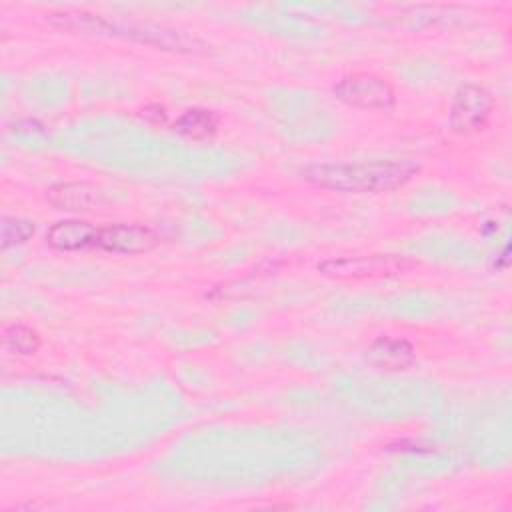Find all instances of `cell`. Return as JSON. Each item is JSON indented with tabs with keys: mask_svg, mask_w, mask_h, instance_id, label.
<instances>
[{
	"mask_svg": "<svg viewBox=\"0 0 512 512\" xmlns=\"http://www.w3.org/2000/svg\"><path fill=\"white\" fill-rule=\"evenodd\" d=\"M218 114L208 108H188L172 124V130L190 140H208L218 130Z\"/></svg>",
	"mask_w": 512,
	"mask_h": 512,
	"instance_id": "10",
	"label": "cell"
},
{
	"mask_svg": "<svg viewBox=\"0 0 512 512\" xmlns=\"http://www.w3.org/2000/svg\"><path fill=\"white\" fill-rule=\"evenodd\" d=\"M418 268V260L402 254H362V256H342L326 258L318 264L322 276L334 280H378L402 276Z\"/></svg>",
	"mask_w": 512,
	"mask_h": 512,
	"instance_id": "2",
	"label": "cell"
},
{
	"mask_svg": "<svg viewBox=\"0 0 512 512\" xmlns=\"http://www.w3.org/2000/svg\"><path fill=\"white\" fill-rule=\"evenodd\" d=\"M100 188L90 182H58L46 190V200L56 210L84 212L100 202Z\"/></svg>",
	"mask_w": 512,
	"mask_h": 512,
	"instance_id": "8",
	"label": "cell"
},
{
	"mask_svg": "<svg viewBox=\"0 0 512 512\" xmlns=\"http://www.w3.org/2000/svg\"><path fill=\"white\" fill-rule=\"evenodd\" d=\"M158 242L160 238L150 226L118 222L98 228L94 246L112 254H142L156 248Z\"/></svg>",
	"mask_w": 512,
	"mask_h": 512,
	"instance_id": "6",
	"label": "cell"
},
{
	"mask_svg": "<svg viewBox=\"0 0 512 512\" xmlns=\"http://www.w3.org/2000/svg\"><path fill=\"white\" fill-rule=\"evenodd\" d=\"M0 248L2 250H8L12 246H18V244H24L28 242L34 232H36V226L34 222L30 220H24V218H16V216H4L2 222H0Z\"/></svg>",
	"mask_w": 512,
	"mask_h": 512,
	"instance_id": "12",
	"label": "cell"
},
{
	"mask_svg": "<svg viewBox=\"0 0 512 512\" xmlns=\"http://www.w3.org/2000/svg\"><path fill=\"white\" fill-rule=\"evenodd\" d=\"M110 36H122L136 40L140 44L156 46L170 52H182V54H202L206 52V44L198 40L196 36H190L176 28H166L158 24H124V22H112L110 20Z\"/></svg>",
	"mask_w": 512,
	"mask_h": 512,
	"instance_id": "5",
	"label": "cell"
},
{
	"mask_svg": "<svg viewBox=\"0 0 512 512\" xmlns=\"http://www.w3.org/2000/svg\"><path fill=\"white\" fill-rule=\"evenodd\" d=\"M332 94L340 102L362 110H388L396 104L392 84L370 72H354L340 78L332 86Z\"/></svg>",
	"mask_w": 512,
	"mask_h": 512,
	"instance_id": "3",
	"label": "cell"
},
{
	"mask_svg": "<svg viewBox=\"0 0 512 512\" xmlns=\"http://www.w3.org/2000/svg\"><path fill=\"white\" fill-rule=\"evenodd\" d=\"M366 360L386 372H402L416 364V348L402 336L382 334L366 348Z\"/></svg>",
	"mask_w": 512,
	"mask_h": 512,
	"instance_id": "7",
	"label": "cell"
},
{
	"mask_svg": "<svg viewBox=\"0 0 512 512\" xmlns=\"http://www.w3.org/2000/svg\"><path fill=\"white\" fill-rule=\"evenodd\" d=\"M98 226L86 220H60L52 224L46 232V244L58 252H76L94 246Z\"/></svg>",
	"mask_w": 512,
	"mask_h": 512,
	"instance_id": "9",
	"label": "cell"
},
{
	"mask_svg": "<svg viewBox=\"0 0 512 512\" xmlns=\"http://www.w3.org/2000/svg\"><path fill=\"white\" fill-rule=\"evenodd\" d=\"M2 344L12 354L30 356V354H36L40 350L42 336L32 326L16 322V324H8L2 330Z\"/></svg>",
	"mask_w": 512,
	"mask_h": 512,
	"instance_id": "11",
	"label": "cell"
},
{
	"mask_svg": "<svg viewBox=\"0 0 512 512\" xmlns=\"http://www.w3.org/2000/svg\"><path fill=\"white\" fill-rule=\"evenodd\" d=\"M140 118L146 120L148 124H154V126H162L166 124L168 120V112L162 104H148L140 110Z\"/></svg>",
	"mask_w": 512,
	"mask_h": 512,
	"instance_id": "13",
	"label": "cell"
},
{
	"mask_svg": "<svg viewBox=\"0 0 512 512\" xmlns=\"http://www.w3.org/2000/svg\"><path fill=\"white\" fill-rule=\"evenodd\" d=\"M492 110V94L480 84L466 82L456 90L452 98L450 128L458 134H476L486 128Z\"/></svg>",
	"mask_w": 512,
	"mask_h": 512,
	"instance_id": "4",
	"label": "cell"
},
{
	"mask_svg": "<svg viewBox=\"0 0 512 512\" xmlns=\"http://www.w3.org/2000/svg\"><path fill=\"white\" fill-rule=\"evenodd\" d=\"M414 160H370V162H324L310 164L302 178L318 188L344 194H380L402 188L418 174Z\"/></svg>",
	"mask_w": 512,
	"mask_h": 512,
	"instance_id": "1",
	"label": "cell"
}]
</instances>
